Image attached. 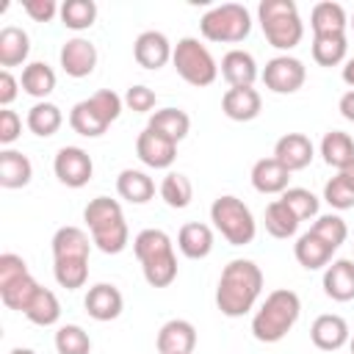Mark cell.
<instances>
[{
    "label": "cell",
    "mask_w": 354,
    "mask_h": 354,
    "mask_svg": "<svg viewBox=\"0 0 354 354\" xmlns=\"http://www.w3.org/2000/svg\"><path fill=\"white\" fill-rule=\"evenodd\" d=\"M263 293V271L254 260L235 257L221 268L216 285V307L227 318H241L254 310Z\"/></svg>",
    "instance_id": "cell-1"
},
{
    "label": "cell",
    "mask_w": 354,
    "mask_h": 354,
    "mask_svg": "<svg viewBox=\"0 0 354 354\" xmlns=\"http://www.w3.org/2000/svg\"><path fill=\"white\" fill-rule=\"evenodd\" d=\"M91 241L80 227H58L53 235V277L61 288L77 290L88 279Z\"/></svg>",
    "instance_id": "cell-2"
},
{
    "label": "cell",
    "mask_w": 354,
    "mask_h": 354,
    "mask_svg": "<svg viewBox=\"0 0 354 354\" xmlns=\"http://www.w3.org/2000/svg\"><path fill=\"white\" fill-rule=\"evenodd\" d=\"M301 299L290 288H277L252 315V335L260 343H279L299 321Z\"/></svg>",
    "instance_id": "cell-3"
},
{
    "label": "cell",
    "mask_w": 354,
    "mask_h": 354,
    "mask_svg": "<svg viewBox=\"0 0 354 354\" xmlns=\"http://www.w3.org/2000/svg\"><path fill=\"white\" fill-rule=\"evenodd\" d=\"M133 252L141 263V271H144V279L149 288H169L177 279L174 243L163 230H158V227L141 230L133 238Z\"/></svg>",
    "instance_id": "cell-4"
},
{
    "label": "cell",
    "mask_w": 354,
    "mask_h": 354,
    "mask_svg": "<svg viewBox=\"0 0 354 354\" xmlns=\"http://www.w3.org/2000/svg\"><path fill=\"white\" fill-rule=\"evenodd\" d=\"M83 221L88 224L91 232V243L105 252V254H119L127 249L130 241V230L122 213V205L111 196H94L86 210H83Z\"/></svg>",
    "instance_id": "cell-5"
},
{
    "label": "cell",
    "mask_w": 354,
    "mask_h": 354,
    "mask_svg": "<svg viewBox=\"0 0 354 354\" xmlns=\"http://www.w3.org/2000/svg\"><path fill=\"white\" fill-rule=\"evenodd\" d=\"M257 22L266 41L282 50V55H288V50H293L304 36V22L293 0H263L257 6Z\"/></svg>",
    "instance_id": "cell-6"
},
{
    "label": "cell",
    "mask_w": 354,
    "mask_h": 354,
    "mask_svg": "<svg viewBox=\"0 0 354 354\" xmlns=\"http://www.w3.org/2000/svg\"><path fill=\"white\" fill-rule=\"evenodd\" d=\"M210 221L230 246H246L257 235V221L249 205L232 194H221L210 205Z\"/></svg>",
    "instance_id": "cell-7"
},
{
    "label": "cell",
    "mask_w": 354,
    "mask_h": 354,
    "mask_svg": "<svg viewBox=\"0 0 354 354\" xmlns=\"http://www.w3.org/2000/svg\"><path fill=\"white\" fill-rule=\"evenodd\" d=\"M199 33L216 44H238L252 33V14L241 3L213 6L199 19Z\"/></svg>",
    "instance_id": "cell-8"
},
{
    "label": "cell",
    "mask_w": 354,
    "mask_h": 354,
    "mask_svg": "<svg viewBox=\"0 0 354 354\" xmlns=\"http://www.w3.org/2000/svg\"><path fill=\"white\" fill-rule=\"evenodd\" d=\"M171 64L177 69V75L202 88V86H210L216 77H218V64L216 58L210 55V50L196 39V36H183L177 44H174V53H171Z\"/></svg>",
    "instance_id": "cell-9"
},
{
    "label": "cell",
    "mask_w": 354,
    "mask_h": 354,
    "mask_svg": "<svg viewBox=\"0 0 354 354\" xmlns=\"http://www.w3.org/2000/svg\"><path fill=\"white\" fill-rule=\"evenodd\" d=\"M36 290H39V282L30 277L28 263L14 252L0 254V301L8 310L25 313Z\"/></svg>",
    "instance_id": "cell-10"
},
{
    "label": "cell",
    "mask_w": 354,
    "mask_h": 354,
    "mask_svg": "<svg viewBox=\"0 0 354 354\" xmlns=\"http://www.w3.org/2000/svg\"><path fill=\"white\" fill-rule=\"evenodd\" d=\"M260 77H263L268 91H274V94H293V91H299L304 86L307 69L293 55H274L271 61H266V69L260 72Z\"/></svg>",
    "instance_id": "cell-11"
},
{
    "label": "cell",
    "mask_w": 354,
    "mask_h": 354,
    "mask_svg": "<svg viewBox=\"0 0 354 354\" xmlns=\"http://www.w3.org/2000/svg\"><path fill=\"white\" fill-rule=\"evenodd\" d=\"M53 171H55V177H58L61 185H66V188H83L94 177V163H91V155L83 147H61L55 152Z\"/></svg>",
    "instance_id": "cell-12"
},
{
    "label": "cell",
    "mask_w": 354,
    "mask_h": 354,
    "mask_svg": "<svg viewBox=\"0 0 354 354\" xmlns=\"http://www.w3.org/2000/svg\"><path fill=\"white\" fill-rule=\"evenodd\" d=\"M97 47L94 41L83 39V36H72L61 44V53H58V61H61V69L69 75V77H88L97 66Z\"/></svg>",
    "instance_id": "cell-13"
},
{
    "label": "cell",
    "mask_w": 354,
    "mask_h": 354,
    "mask_svg": "<svg viewBox=\"0 0 354 354\" xmlns=\"http://www.w3.org/2000/svg\"><path fill=\"white\" fill-rule=\"evenodd\" d=\"M136 155L149 169H169L177 158V144L149 127H144L136 138Z\"/></svg>",
    "instance_id": "cell-14"
},
{
    "label": "cell",
    "mask_w": 354,
    "mask_h": 354,
    "mask_svg": "<svg viewBox=\"0 0 354 354\" xmlns=\"http://www.w3.org/2000/svg\"><path fill=\"white\" fill-rule=\"evenodd\" d=\"M171 53H174V47L166 39V33H160V30H144L133 41V58L144 69H160V66H166L171 61Z\"/></svg>",
    "instance_id": "cell-15"
},
{
    "label": "cell",
    "mask_w": 354,
    "mask_h": 354,
    "mask_svg": "<svg viewBox=\"0 0 354 354\" xmlns=\"http://www.w3.org/2000/svg\"><path fill=\"white\" fill-rule=\"evenodd\" d=\"M274 158L293 174V171H301V169H307L313 163L315 147L304 133H285L274 144Z\"/></svg>",
    "instance_id": "cell-16"
},
{
    "label": "cell",
    "mask_w": 354,
    "mask_h": 354,
    "mask_svg": "<svg viewBox=\"0 0 354 354\" xmlns=\"http://www.w3.org/2000/svg\"><path fill=\"white\" fill-rule=\"evenodd\" d=\"M83 307L86 313L94 318V321H113L122 315L124 310V299H122V290L111 282H97L88 288L86 299H83Z\"/></svg>",
    "instance_id": "cell-17"
},
{
    "label": "cell",
    "mask_w": 354,
    "mask_h": 354,
    "mask_svg": "<svg viewBox=\"0 0 354 354\" xmlns=\"http://www.w3.org/2000/svg\"><path fill=\"white\" fill-rule=\"evenodd\" d=\"M260 108H263V100L254 86H232L221 97V111L232 122H252L260 116Z\"/></svg>",
    "instance_id": "cell-18"
},
{
    "label": "cell",
    "mask_w": 354,
    "mask_h": 354,
    "mask_svg": "<svg viewBox=\"0 0 354 354\" xmlns=\"http://www.w3.org/2000/svg\"><path fill=\"white\" fill-rule=\"evenodd\" d=\"M351 332H348V324L343 315H335V313H324L313 321L310 326V340L315 348L321 351H337L348 343Z\"/></svg>",
    "instance_id": "cell-19"
},
{
    "label": "cell",
    "mask_w": 354,
    "mask_h": 354,
    "mask_svg": "<svg viewBox=\"0 0 354 354\" xmlns=\"http://www.w3.org/2000/svg\"><path fill=\"white\" fill-rule=\"evenodd\" d=\"M155 346L160 354H191L196 348V326L185 318H171L160 326Z\"/></svg>",
    "instance_id": "cell-20"
},
{
    "label": "cell",
    "mask_w": 354,
    "mask_h": 354,
    "mask_svg": "<svg viewBox=\"0 0 354 354\" xmlns=\"http://www.w3.org/2000/svg\"><path fill=\"white\" fill-rule=\"evenodd\" d=\"M252 188L257 194H285L290 185V171L271 155V158H260L252 166Z\"/></svg>",
    "instance_id": "cell-21"
},
{
    "label": "cell",
    "mask_w": 354,
    "mask_h": 354,
    "mask_svg": "<svg viewBox=\"0 0 354 354\" xmlns=\"http://www.w3.org/2000/svg\"><path fill=\"white\" fill-rule=\"evenodd\" d=\"M324 293L335 301L354 299V260L337 257L324 268Z\"/></svg>",
    "instance_id": "cell-22"
},
{
    "label": "cell",
    "mask_w": 354,
    "mask_h": 354,
    "mask_svg": "<svg viewBox=\"0 0 354 354\" xmlns=\"http://www.w3.org/2000/svg\"><path fill=\"white\" fill-rule=\"evenodd\" d=\"M221 77L230 83V88L232 86H252L254 80H257V61H254V55L252 53H246V50H230V53H224V58H221Z\"/></svg>",
    "instance_id": "cell-23"
},
{
    "label": "cell",
    "mask_w": 354,
    "mask_h": 354,
    "mask_svg": "<svg viewBox=\"0 0 354 354\" xmlns=\"http://www.w3.org/2000/svg\"><path fill=\"white\" fill-rule=\"evenodd\" d=\"M177 249L188 260H202L213 252V230L202 221H188L177 232Z\"/></svg>",
    "instance_id": "cell-24"
},
{
    "label": "cell",
    "mask_w": 354,
    "mask_h": 354,
    "mask_svg": "<svg viewBox=\"0 0 354 354\" xmlns=\"http://www.w3.org/2000/svg\"><path fill=\"white\" fill-rule=\"evenodd\" d=\"M310 28H313V36H335V33H346L348 28V14L340 3H332V0H324V3H315L313 6V14H310Z\"/></svg>",
    "instance_id": "cell-25"
},
{
    "label": "cell",
    "mask_w": 354,
    "mask_h": 354,
    "mask_svg": "<svg viewBox=\"0 0 354 354\" xmlns=\"http://www.w3.org/2000/svg\"><path fill=\"white\" fill-rule=\"evenodd\" d=\"M116 194L130 205H144L155 196V183L141 169H122L116 177Z\"/></svg>",
    "instance_id": "cell-26"
},
{
    "label": "cell",
    "mask_w": 354,
    "mask_h": 354,
    "mask_svg": "<svg viewBox=\"0 0 354 354\" xmlns=\"http://www.w3.org/2000/svg\"><path fill=\"white\" fill-rule=\"evenodd\" d=\"M293 254H296V260H299L301 268H307V271H318V268H326V266L332 263L335 249L307 230V232L299 235V241L293 243Z\"/></svg>",
    "instance_id": "cell-27"
},
{
    "label": "cell",
    "mask_w": 354,
    "mask_h": 354,
    "mask_svg": "<svg viewBox=\"0 0 354 354\" xmlns=\"http://www.w3.org/2000/svg\"><path fill=\"white\" fill-rule=\"evenodd\" d=\"M33 177V163L19 149H3L0 152V185L3 188H25Z\"/></svg>",
    "instance_id": "cell-28"
},
{
    "label": "cell",
    "mask_w": 354,
    "mask_h": 354,
    "mask_svg": "<svg viewBox=\"0 0 354 354\" xmlns=\"http://www.w3.org/2000/svg\"><path fill=\"white\" fill-rule=\"evenodd\" d=\"M321 158H324L326 166L343 171L346 166L354 163V138L348 133H343V130L324 133V138H321Z\"/></svg>",
    "instance_id": "cell-29"
},
{
    "label": "cell",
    "mask_w": 354,
    "mask_h": 354,
    "mask_svg": "<svg viewBox=\"0 0 354 354\" xmlns=\"http://www.w3.org/2000/svg\"><path fill=\"white\" fill-rule=\"evenodd\" d=\"M28 55H30V36L17 25H6L0 30V66L6 69L19 66L28 61Z\"/></svg>",
    "instance_id": "cell-30"
},
{
    "label": "cell",
    "mask_w": 354,
    "mask_h": 354,
    "mask_svg": "<svg viewBox=\"0 0 354 354\" xmlns=\"http://www.w3.org/2000/svg\"><path fill=\"white\" fill-rule=\"evenodd\" d=\"M19 86H22V91H25L28 97H36V100L41 102V100H47V97L55 91V72H53V66L44 64V61H30V64H25V69H22Z\"/></svg>",
    "instance_id": "cell-31"
},
{
    "label": "cell",
    "mask_w": 354,
    "mask_h": 354,
    "mask_svg": "<svg viewBox=\"0 0 354 354\" xmlns=\"http://www.w3.org/2000/svg\"><path fill=\"white\" fill-rule=\"evenodd\" d=\"M147 127L160 133V136H166V138H171L174 144H180L188 136V130H191V119L180 108H158V111L149 113Z\"/></svg>",
    "instance_id": "cell-32"
},
{
    "label": "cell",
    "mask_w": 354,
    "mask_h": 354,
    "mask_svg": "<svg viewBox=\"0 0 354 354\" xmlns=\"http://www.w3.org/2000/svg\"><path fill=\"white\" fill-rule=\"evenodd\" d=\"M25 124H28V130H30L33 136L50 138V136H55L58 127L64 124V113H61V108H58L55 102L41 100V102L30 105V111H28V116H25Z\"/></svg>",
    "instance_id": "cell-33"
},
{
    "label": "cell",
    "mask_w": 354,
    "mask_h": 354,
    "mask_svg": "<svg viewBox=\"0 0 354 354\" xmlns=\"http://www.w3.org/2000/svg\"><path fill=\"white\" fill-rule=\"evenodd\" d=\"M22 315L30 324H36V326H53L61 318V301H58V296L50 288H41L39 285V290L33 293V299L28 301V307H25Z\"/></svg>",
    "instance_id": "cell-34"
},
{
    "label": "cell",
    "mask_w": 354,
    "mask_h": 354,
    "mask_svg": "<svg viewBox=\"0 0 354 354\" xmlns=\"http://www.w3.org/2000/svg\"><path fill=\"white\" fill-rule=\"evenodd\" d=\"M69 127L83 138H100L108 130V122L100 116V111L91 105V100H80L69 111Z\"/></svg>",
    "instance_id": "cell-35"
},
{
    "label": "cell",
    "mask_w": 354,
    "mask_h": 354,
    "mask_svg": "<svg viewBox=\"0 0 354 354\" xmlns=\"http://www.w3.org/2000/svg\"><path fill=\"white\" fill-rule=\"evenodd\" d=\"M299 218L293 216V210L282 202V199H274L266 205V232L285 241V238H293L296 230H299Z\"/></svg>",
    "instance_id": "cell-36"
},
{
    "label": "cell",
    "mask_w": 354,
    "mask_h": 354,
    "mask_svg": "<svg viewBox=\"0 0 354 354\" xmlns=\"http://www.w3.org/2000/svg\"><path fill=\"white\" fill-rule=\"evenodd\" d=\"M346 53H348L346 33L313 36V61H315L318 66H337V64H346Z\"/></svg>",
    "instance_id": "cell-37"
},
{
    "label": "cell",
    "mask_w": 354,
    "mask_h": 354,
    "mask_svg": "<svg viewBox=\"0 0 354 354\" xmlns=\"http://www.w3.org/2000/svg\"><path fill=\"white\" fill-rule=\"evenodd\" d=\"M61 25L69 30H86L97 22V3L94 0H64L61 3Z\"/></svg>",
    "instance_id": "cell-38"
},
{
    "label": "cell",
    "mask_w": 354,
    "mask_h": 354,
    "mask_svg": "<svg viewBox=\"0 0 354 354\" xmlns=\"http://www.w3.org/2000/svg\"><path fill=\"white\" fill-rule=\"evenodd\" d=\"M160 199H163L169 207H174V210L188 207L191 199H194V185H191V180H188L183 171H169V174L163 177V183H160Z\"/></svg>",
    "instance_id": "cell-39"
},
{
    "label": "cell",
    "mask_w": 354,
    "mask_h": 354,
    "mask_svg": "<svg viewBox=\"0 0 354 354\" xmlns=\"http://www.w3.org/2000/svg\"><path fill=\"white\" fill-rule=\"evenodd\" d=\"M310 232L318 235L324 243H329L335 252H337V249L346 243V238H348V227H346V221H343L337 213H324V216H318V218L313 221Z\"/></svg>",
    "instance_id": "cell-40"
},
{
    "label": "cell",
    "mask_w": 354,
    "mask_h": 354,
    "mask_svg": "<svg viewBox=\"0 0 354 354\" xmlns=\"http://www.w3.org/2000/svg\"><path fill=\"white\" fill-rule=\"evenodd\" d=\"M55 351L58 354H88L91 351V337L83 326L64 324L55 332Z\"/></svg>",
    "instance_id": "cell-41"
},
{
    "label": "cell",
    "mask_w": 354,
    "mask_h": 354,
    "mask_svg": "<svg viewBox=\"0 0 354 354\" xmlns=\"http://www.w3.org/2000/svg\"><path fill=\"white\" fill-rule=\"evenodd\" d=\"M299 221H307V218H318V207H321V199L307 191V188H288L282 196H279Z\"/></svg>",
    "instance_id": "cell-42"
},
{
    "label": "cell",
    "mask_w": 354,
    "mask_h": 354,
    "mask_svg": "<svg viewBox=\"0 0 354 354\" xmlns=\"http://www.w3.org/2000/svg\"><path fill=\"white\" fill-rule=\"evenodd\" d=\"M324 202L335 210H351L354 207V191L343 183L340 174H335L326 185H324Z\"/></svg>",
    "instance_id": "cell-43"
},
{
    "label": "cell",
    "mask_w": 354,
    "mask_h": 354,
    "mask_svg": "<svg viewBox=\"0 0 354 354\" xmlns=\"http://www.w3.org/2000/svg\"><path fill=\"white\" fill-rule=\"evenodd\" d=\"M91 105L100 111V116L111 124V122H116L119 116H122V108H124V100L116 94V91H111V88H100V91H94L91 97Z\"/></svg>",
    "instance_id": "cell-44"
},
{
    "label": "cell",
    "mask_w": 354,
    "mask_h": 354,
    "mask_svg": "<svg viewBox=\"0 0 354 354\" xmlns=\"http://www.w3.org/2000/svg\"><path fill=\"white\" fill-rule=\"evenodd\" d=\"M122 100H124V105H127L130 111H136V113H152V108H155V102H158L155 91H152L149 86H141V83L130 86Z\"/></svg>",
    "instance_id": "cell-45"
},
{
    "label": "cell",
    "mask_w": 354,
    "mask_h": 354,
    "mask_svg": "<svg viewBox=\"0 0 354 354\" xmlns=\"http://www.w3.org/2000/svg\"><path fill=\"white\" fill-rule=\"evenodd\" d=\"M19 133H22V119H19V113L11 111V108H3V111H0V144L8 149V147L19 138Z\"/></svg>",
    "instance_id": "cell-46"
},
{
    "label": "cell",
    "mask_w": 354,
    "mask_h": 354,
    "mask_svg": "<svg viewBox=\"0 0 354 354\" xmlns=\"http://www.w3.org/2000/svg\"><path fill=\"white\" fill-rule=\"evenodd\" d=\"M22 8L33 22H53L55 14H61V6L55 0H25Z\"/></svg>",
    "instance_id": "cell-47"
},
{
    "label": "cell",
    "mask_w": 354,
    "mask_h": 354,
    "mask_svg": "<svg viewBox=\"0 0 354 354\" xmlns=\"http://www.w3.org/2000/svg\"><path fill=\"white\" fill-rule=\"evenodd\" d=\"M19 94V80L11 75V69H3L0 72V105L8 108Z\"/></svg>",
    "instance_id": "cell-48"
},
{
    "label": "cell",
    "mask_w": 354,
    "mask_h": 354,
    "mask_svg": "<svg viewBox=\"0 0 354 354\" xmlns=\"http://www.w3.org/2000/svg\"><path fill=\"white\" fill-rule=\"evenodd\" d=\"M337 111H340V116H343V119L354 122V88H351V91H346V94L340 97V102H337Z\"/></svg>",
    "instance_id": "cell-49"
},
{
    "label": "cell",
    "mask_w": 354,
    "mask_h": 354,
    "mask_svg": "<svg viewBox=\"0 0 354 354\" xmlns=\"http://www.w3.org/2000/svg\"><path fill=\"white\" fill-rule=\"evenodd\" d=\"M340 77H343V83H346V86H351V88H354V58H346Z\"/></svg>",
    "instance_id": "cell-50"
},
{
    "label": "cell",
    "mask_w": 354,
    "mask_h": 354,
    "mask_svg": "<svg viewBox=\"0 0 354 354\" xmlns=\"http://www.w3.org/2000/svg\"><path fill=\"white\" fill-rule=\"evenodd\" d=\"M337 174H340V177H343V183L354 191V163H351V166H346V169H343V171H337Z\"/></svg>",
    "instance_id": "cell-51"
},
{
    "label": "cell",
    "mask_w": 354,
    "mask_h": 354,
    "mask_svg": "<svg viewBox=\"0 0 354 354\" xmlns=\"http://www.w3.org/2000/svg\"><path fill=\"white\" fill-rule=\"evenodd\" d=\"M8 354H36L33 348H22V346H17V348H11Z\"/></svg>",
    "instance_id": "cell-52"
},
{
    "label": "cell",
    "mask_w": 354,
    "mask_h": 354,
    "mask_svg": "<svg viewBox=\"0 0 354 354\" xmlns=\"http://www.w3.org/2000/svg\"><path fill=\"white\" fill-rule=\"evenodd\" d=\"M348 351L354 354V337H348Z\"/></svg>",
    "instance_id": "cell-53"
},
{
    "label": "cell",
    "mask_w": 354,
    "mask_h": 354,
    "mask_svg": "<svg viewBox=\"0 0 354 354\" xmlns=\"http://www.w3.org/2000/svg\"><path fill=\"white\" fill-rule=\"evenodd\" d=\"M348 25H351V28H354V14H351V19H348Z\"/></svg>",
    "instance_id": "cell-54"
}]
</instances>
